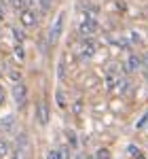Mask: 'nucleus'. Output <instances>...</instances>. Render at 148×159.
<instances>
[{
	"instance_id": "obj_1",
	"label": "nucleus",
	"mask_w": 148,
	"mask_h": 159,
	"mask_svg": "<svg viewBox=\"0 0 148 159\" xmlns=\"http://www.w3.org/2000/svg\"><path fill=\"white\" fill-rule=\"evenodd\" d=\"M19 19H21L24 28H32V25H36V11L34 9H24L19 13Z\"/></svg>"
},
{
	"instance_id": "obj_2",
	"label": "nucleus",
	"mask_w": 148,
	"mask_h": 159,
	"mask_svg": "<svg viewBox=\"0 0 148 159\" xmlns=\"http://www.w3.org/2000/svg\"><path fill=\"white\" fill-rule=\"evenodd\" d=\"M62 28H63V13L57 15V19H55V24L51 25V32H49V43H55L57 36L62 34Z\"/></svg>"
},
{
	"instance_id": "obj_3",
	"label": "nucleus",
	"mask_w": 148,
	"mask_h": 159,
	"mask_svg": "<svg viewBox=\"0 0 148 159\" xmlns=\"http://www.w3.org/2000/svg\"><path fill=\"white\" fill-rule=\"evenodd\" d=\"M25 93H28V89H25L24 83L15 85V89H13V98H15L17 104H24V102H25Z\"/></svg>"
},
{
	"instance_id": "obj_4",
	"label": "nucleus",
	"mask_w": 148,
	"mask_h": 159,
	"mask_svg": "<svg viewBox=\"0 0 148 159\" xmlns=\"http://www.w3.org/2000/svg\"><path fill=\"white\" fill-rule=\"evenodd\" d=\"M36 115H38V121L42 123V125H47V121H49V108H47V104H45V102H38Z\"/></svg>"
},
{
	"instance_id": "obj_5",
	"label": "nucleus",
	"mask_w": 148,
	"mask_h": 159,
	"mask_svg": "<svg viewBox=\"0 0 148 159\" xmlns=\"http://www.w3.org/2000/svg\"><path fill=\"white\" fill-rule=\"evenodd\" d=\"M13 123H15V117H13V115H7L4 119H0V129H2V132H11Z\"/></svg>"
},
{
	"instance_id": "obj_6",
	"label": "nucleus",
	"mask_w": 148,
	"mask_h": 159,
	"mask_svg": "<svg viewBox=\"0 0 148 159\" xmlns=\"http://www.w3.org/2000/svg\"><path fill=\"white\" fill-rule=\"evenodd\" d=\"M93 30H95V21H93V19H85V21L81 24V34H83V36L91 34Z\"/></svg>"
},
{
	"instance_id": "obj_7",
	"label": "nucleus",
	"mask_w": 148,
	"mask_h": 159,
	"mask_svg": "<svg viewBox=\"0 0 148 159\" xmlns=\"http://www.w3.org/2000/svg\"><path fill=\"white\" fill-rule=\"evenodd\" d=\"M93 53H95V45H93V43H85L83 49H81V57L85 60V57H91Z\"/></svg>"
},
{
	"instance_id": "obj_8",
	"label": "nucleus",
	"mask_w": 148,
	"mask_h": 159,
	"mask_svg": "<svg viewBox=\"0 0 148 159\" xmlns=\"http://www.w3.org/2000/svg\"><path fill=\"white\" fill-rule=\"evenodd\" d=\"M81 112H83V100L76 98L72 102V115H81Z\"/></svg>"
},
{
	"instance_id": "obj_9",
	"label": "nucleus",
	"mask_w": 148,
	"mask_h": 159,
	"mask_svg": "<svg viewBox=\"0 0 148 159\" xmlns=\"http://www.w3.org/2000/svg\"><path fill=\"white\" fill-rule=\"evenodd\" d=\"M7 155H9V142L0 138V159H2V157H7Z\"/></svg>"
},
{
	"instance_id": "obj_10",
	"label": "nucleus",
	"mask_w": 148,
	"mask_h": 159,
	"mask_svg": "<svg viewBox=\"0 0 148 159\" xmlns=\"http://www.w3.org/2000/svg\"><path fill=\"white\" fill-rule=\"evenodd\" d=\"M47 159H62V153H59V148H53V151H49Z\"/></svg>"
},
{
	"instance_id": "obj_11",
	"label": "nucleus",
	"mask_w": 148,
	"mask_h": 159,
	"mask_svg": "<svg viewBox=\"0 0 148 159\" xmlns=\"http://www.w3.org/2000/svg\"><path fill=\"white\" fill-rule=\"evenodd\" d=\"M140 68V60L137 57H129V70H136Z\"/></svg>"
},
{
	"instance_id": "obj_12",
	"label": "nucleus",
	"mask_w": 148,
	"mask_h": 159,
	"mask_svg": "<svg viewBox=\"0 0 148 159\" xmlns=\"http://www.w3.org/2000/svg\"><path fill=\"white\" fill-rule=\"evenodd\" d=\"M15 55H17L19 60H24V47H21V43L15 45Z\"/></svg>"
},
{
	"instance_id": "obj_13",
	"label": "nucleus",
	"mask_w": 148,
	"mask_h": 159,
	"mask_svg": "<svg viewBox=\"0 0 148 159\" xmlns=\"http://www.w3.org/2000/svg\"><path fill=\"white\" fill-rule=\"evenodd\" d=\"M49 4H51V0H40V13L49 11Z\"/></svg>"
},
{
	"instance_id": "obj_14",
	"label": "nucleus",
	"mask_w": 148,
	"mask_h": 159,
	"mask_svg": "<svg viewBox=\"0 0 148 159\" xmlns=\"http://www.w3.org/2000/svg\"><path fill=\"white\" fill-rule=\"evenodd\" d=\"M98 159H110V153L106 148H102V151H98Z\"/></svg>"
},
{
	"instance_id": "obj_15",
	"label": "nucleus",
	"mask_w": 148,
	"mask_h": 159,
	"mask_svg": "<svg viewBox=\"0 0 148 159\" xmlns=\"http://www.w3.org/2000/svg\"><path fill=\"white\" fill-rule=\"evenodd\" d=\"M13 36L17 38V40H19V43H21V38H24V32H21V30H19V28H13Z\"/></svg>"
},
{
	"instance_id": "obj_16",
	"label": "nucleus",
	"mask_w": 148,
	"mask_h": 159,
	"mask_svg": "<svg viewBox=\"0 0 148 159\" xmlns=\"http://www.w3.org/2000/svg\"><path fill=\"white\" fill-rule=\"evenodd\" d=\"M57 104H59V106H66V102H63V96H62V91H59V93H57Z\"/></svg>"
},
{
	"instance_id": "obj_17",
	"label": "nucleus",
	"mask_w": 148,
	"mask_h": 159,
	"mask_svg": "<svg viewBox=\"0 0 148 159\" xmlns=\"http://www.w3.org/2000/svg\"><path fill=\"white\" fill-rule=\"evenodd\" d=\"M24 4H25V0H13V7H17V9L24 7Z\"/></svg>"
},
{
	"instance_id": "obj_18",
	"label": "nucleus",
	"mask_w": 148,
	"mask_h": 159,
	"mask_svg": "<svg viewBox=\"0 0 148 159\" xmlns=\"http://www.w3.org/2000/svg\"><path fill=\"white\" fill-rule=\"evenodd\" d=\"M59 79H63V60L59 61Z\"/></svg>"
},
{
	"instance_id": "obj_19",
	"label": "nucleus",
	"mask_w": 148,
	"mask_h": 159,
	"mask_svg": "<svg viewBox=\"0 0 148 159\" xmlns=\"http://www.w3.org/2000/svg\"><path fill=\"white\" fill-rule=\"evenodd\" d=\"M0 19H4V9L0 7Z\"/></svg>"
},
{
	"instance_id": "obj_20",
	"label": "nucleus",
	"mask_w": 148,
	"mask_h": 159,
	"mask_svg": "<svg viewBox=\"0 0 148 159\" xmlns=\"http://www.w3.org/2000/svg\"><path fill=\"white\" fill-rule=\"evenodd\" d=\"M2 102H4V93L0 91V104H2Z\"/></svg>"
}]
</instances>
